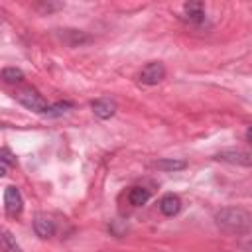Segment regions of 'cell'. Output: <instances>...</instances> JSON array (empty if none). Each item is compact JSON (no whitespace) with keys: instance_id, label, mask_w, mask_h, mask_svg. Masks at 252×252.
Instances as JSON below:
<instances>
[{"instance_id":"obj_4","label":"cell","mask_w":252,"mask_h":252,"mask_svg":"<svg viewBox=\"0 0 252 252\" xmlns=\"http://www.w3.org/2000/svg\"><path fill=\"white\" fill-rule=\"evenodd\" d=\"M4 207H6V213L10 217H18L24 209V199L14 185H8L4 191Z\"/></svg>"},{"instance_id":"obj_15","label":"cell","mask_w":252,"mask_h":252,"mask_svg":"<svg viewBox=\"0 0 252 252\" xmlns=\"http://www.w3.org/2000/svg\"><path fill=\"white\" fill-rule=\"evenodd\" d=\"M4 175H6V165L0 163V177H4Z\"/></svg>"},{"instance_id":"obj_8","label":"cell","mask_w":252,"mask_h":252,"mask_svg":"<svg viewBox=\"0 0 252 252\" xmlns=\"http://www.w3.org/2000/svg\"><path fill=\"white\" fill-rule=\"evenodd\" d=\"M179 209H181V199H179L177 195L167 193V195L161 197V201H159V211H161L165 217H173V215H177Z\"/></svg>"},{"instance_id":"obj_13","label":"cell","mask_w":252,"mask_h":252,"mask_svg":"<svg viewBox=\"0 0 252 252\" xmlns=\"http://www.w3.org/2000/svg\"><path fill=\"white\" fill-rule=\"evenodd\" d=\"M187 163L183 159H173V158H163V159H158L156 161V167L159 171H177V169H183Z\"/></svg>"},{"instance_id":"obj_5","label":"cell","mask_w":252,"mask_h":252,"mask_svg":"<svg viewBox=\"0 0 252 252\" xmlns=\"http://www.w3.org/2000/svg\"><path fill=\"white\" fill-rule=\"evenodd\" d=\"M91 108H93L94 116L106 120V118H112V116H114V112H116V102H114L112 98L102 96V98L93 100V102H91Z\"/></svg>"},{"instance_id":"obj_7","label":"cell","mask_w":252,"mask_h":252,"mask_svg":"<svg viewBox=\"0 0 252 252\" xmlns=\"http://www.w3.org/2000/svg\"><path fill=\"white\" fill-rule=\"evenodd\" d=\"M33 230H35V234L39 236V238H49V236H53V232H55V222L47 217V215H35V219H33Z\"/></svg>"},{"instance_id":"obj_2","label":"cell","mask_w":252,"mask_h":252,"mask_svg":"<svg viewBox=\"0 0 252 252\" xmlns=\"http://www.w3.org/2000/svg\"><path fill=\"white\" fill-rule=\"evenodd\" d=\"M16 100L22 104V106H26L28 110H33V112H37V114H43L45 110H47V102H45V98L35 91V89H32V87H26V89H20V91H16Z\"/></svg>"},{"instance_id":"obj_11","label":"cell","mask_w":252,"mask_h":252,"mask_svg":"<svg viewBox=\"0 0 252 252\" xmlns=\"http://www.w3.org/2000/svg\"><path fill=\"white\" fill-rule=\"evenodd\" d=\"M148 199H150V191L144 189V187H134V189H130V193H128V201H130V205H134V207L146 205Z\"/></svg>"},{"instance_id":"obj_1","label":"cell","mask_w":252,"mask_h":252,"mask_svg":"<svg viewBox=\"0 0 252 252\" xmlns=\"http://www.w3.org/2000/svg\"><path fill=\"white\" fill-rule=\"evenodd\" d=\"M217 224L224 232L242 234V232L250 230V215L246 211H242V209L228 207V209H222V211L217 213Z\"/></svg>"},{"instance_id":"obj_6","label":"cell","mask_w":252,"mask_h":252,"mask_svg":"<svg viewBox=\"0 0 252 252\" xmlns=\"http://www.w3.org/2000/svg\"><path fill=\"white\" fill-rule=\"evenodd\" d=\"M217 159L228 161V163H236V165H244V167H248L252 163L250 154L242 152V150H222V152L217 154Z\"/></svg>"},{"instance_id":"obj_14","label":"cell","mask_w":252,"mask_h":252,"mask_svg":"<svg viewBox=\"0 0 252 252\" xmlns=\"http://www.w3.org/2000/svg\"><path fill=\"white\" fill-rule=\"evenodd\" d=\"M69 108H73V102L65 100V102H55V104H49L47 110L43 112V116H61L63 112H67Z\"/></svg>"},{"instance_id":"obj_3","label":"cell","mask_w":252,"mask_h":252,"mask_svg":"<svg viewBox=\"0 0 252 252\" xmlns=\"http://www.w3.org/2000/svg\"><path fill=\"white\" fill-rule=\"evenodd\" d=\"M165 79V67L161 61H150L140 71V83L144 85H158Z\"/></svg>"},{"instance_id":"obj_10","label":"cell","mask_w":252,"mask_h":252,"mask_svg":"<svg viewBox=\"0 0 252 252\" xmlns=\"http://www.w3.org/2000/svg\"><path fill=\"white\" fill-rule=\"evenodd\" d=\"M183 10L187 14V20L193 22V24H197V22H201L205 18V8H203L201 2H187L183 6Z\"/></svg>"},{"instance_id":"obj_16","label":"cell","mask_w":252,"mask_h":252,"mask_svg":"<svg viewBox=\"0 0 252 252\" xmlns=\"http://www.w3.org/2000/svg\"><path fill=\"white\" fill-rule=\"evenodd\" d=\"M0 128H2V124H0Z\"/></svg>"},{"instance_id":"obj_9","label":"cell","mask_w":252,"mask_h":252,"mask_svg":"<svg viewBox=\"0 0 252 252\" xmlns=\"http://www.w3.org/2000/svg\"><path fill=\"white\" fill-rule=\"evenodd\" d=\"M0 250L2 252H24L22 246L12 236V232L6 228H0Z\"/></svg>"},{"instance_id":"obj_12","label":"cell","mask_w":252,"mask_h":252,"mask_svg":"<svg viewBox=\"0 0 252 252\" xmlns=\"http://www.w3.org/2000/svg\"><path fill=\"white\" fill-rule=\"evenodd\" d=\"M0 77H2V81L8 83V85H18V83L24 81V71L18 69V67H6V69H2Z\"/></svg>"}]
</instances>
